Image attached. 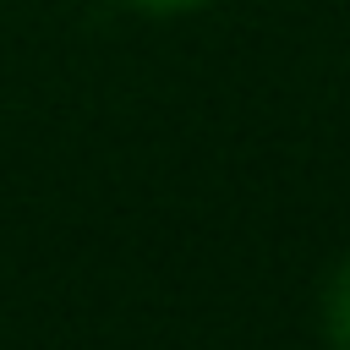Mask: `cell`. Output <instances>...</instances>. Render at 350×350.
Returning <instances> with one entry per match:
<instances>
[{"mask_svg":"<svg viewBox=\"0 0 350 350\" xmlns=\"http://www.w3.org/2000/svg\"><path fill=\"white\" fill-rule=\"evenodd\" d=\"M328 334L339 339V350H350V262L328 284Z\"/></svg>","mask_w":350,"mask_h":350,"instance_id":"cell-1","label":"cell"},{"mask_svg":"<svg viewBox=\"0 0 350 350\" xmlns=\"http://www.w3.org/2000/svg\"><path fill=\"white\" fill-rule=\"evenodd\" d=\"M142 11H191V5H208V0H131Z\"/></svg>","mask_w":350,"mask_h":350,"instance_id":"cell-2","label":"cell"}]
</instances>
